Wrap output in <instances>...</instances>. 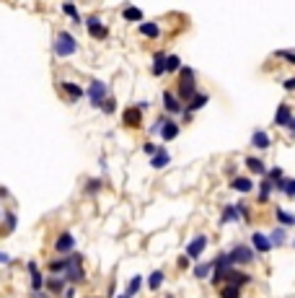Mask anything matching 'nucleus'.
I'll return each instance as SVG.
<instances>
[{
	"instance_id": "f257e3e1",
	"label": "nucleus",
	"mask_w": 295,
	"mask_h": 298,
	"mask_svg": "<svg viewBox=\"0 0 295 298\" xmlns=\"http://www.w3.org/2000/svg\"><path fill=\"white\" fill-rule=\"evenodd\" d=\"M194 94H197V73H194V67L181 65V70H179V86H176V96L187 104Z\"/></svg>"
},
{
	"instance_id": "f03ea898",
	"label": "nucleus",
	"mask_w": 295,
	"mask_h": 298,
	"mask_svg": "<svg viewBox=\"0 0 295 298\" xmlns=\"http://www.w3.org/2000/svg\"><path fill=\"white\" fill-rule=\"evenodd\" d=\"M52 50H55L57 57H73V55L78 52V39H75L70 31H57V34H55Z\"/></svg>"
},
{
	"instance_id": "7ed1b4c3",
	"label": "nucleus",
	"mask_w": 295,
	"mask_h": 298,
	"mask_svg": "<svg viewBox=\"0 0 295 298\" xmlns=\"http://www.w3.org/2000/svg\"><path fill=\"white\" fill-rule=\"evenodd\" d=\"M106 96H109V86H106L104 81L94 78V81L88 83V88H86V99H88V104L94 106V109H101V104L106 101Z\"/></svg>"
},
{
	"instance_id": "20e7f679",
	"label": "nucleus",
	"mask_w": 295,
	"mask_h": 298,
	"mask_svg": "<svg viewBox=\"0 0 295 298\" xmlns=\"http://www.w3.org/2000/svg\"><path fill=\"white\" fill-rule=\"evenodd\" d=\"M62 278L75 285V283H83L86 280V272H83V254H78V251H70V265L65 267L62 272Z\"/></svg>"
},
{
	"instance_id": "39448f33",
	"label": "nucleus",
	"mask_w": 295,
	"mask_h": 298,
	"mask_svg": "<svg viewBox=\"0 0 295 298\" xmlns=\"http://www.w3.org/2000/svg\"><path fill=\"white\" fill-rule=\"evenodd\" d=\"M225 254H228V262H231L233 267H238V265H251V262L257 259L254 246H248V244H236L231 251H225Z\"/></svg>"
},
{
	"instance_id": "423d86ee",
	"label": "nucleus",
	"mask_w": 295,
	"mask_h": 298,
	"mask_svg": "<svg viewBox=\"0 0 295 298\" xmlns=\"http://www.w3.org/2000/svg\"><path fill=\"white\" fill-rule=\"evenodd\" d=\"M207 244H210L207 234H197V236L187 244V257H189V259H199V257H202V251L207 249Z\"/></svg>"
},
{
	"instance_id": "0eeeda50",
	"label": "nucleus",
	"mask_w": 295,
	"mask_h": 298,
	"mask_svg": "<svg viewBox=\"0 0 295 298\" xmlns=\"http://www.w3.org/2000/svg\"><path fill=\"white\" fill-rule=\"evenodd\" d=\"M122 125L130 127V130L143 127V109H140V106H127L124 114H122Z\"/></svg>"
},
{
	"instance_id": "6e6552de",
	"label": "nucleus",
	"mask_w": 295,
	"mask_h": 298,
	"mask_svg": "<svg viewBox=\"0 0 295 298\" xmlns=\"http://www.w3.org/2000/svg\"><path fill=\"white\" fill-rule=\"evenodd\" d=\"M86 29H88V34L94 36V39H106L109 36V29L101 24V18L99 16H86Z\"/></svg>"
},
{
	"instance_id": "1a4fd4ad",
	"label": "nucleus",
	"mask_w": 295,
	"mask_h": 298,
	"mask_svg": "<svg viewBox=\"0 0 295 298\" xmlns=\"http://www.w3.org/2000/svg\"><path fill=\"white\" fill-rule=\"evenodd\" d=\"M161 99H163V109L171 114V117H174V114H181V111H184V101L176 96V91H163Z\"/></svg>"
},
{
	"instance_id": "9d476101",
	"label": "nucleus",
	"mask_w": 295,
	"mask_h": 298,
	"mask_svg": "<svg viewBox=\"0 0 295 298\" xmlns=\"http://www.w3.org/2000/svg\"><path fill=\"white\" fill-rule=\"evenodd\" d=\"M55 251H57V254H70V251H75V239H73L70 231H62L55 239Z\"/></svg>"
},
{
	"instance_id": "9b49d317",
	"label": "nucleus",
	"mask_w": 295,
	"mask_h": 298,
	"mask_svg": "<svg viewBox=\"0 0 295 298\" xmlns=\"http://www.w3.org/2000/svg\"><path fill=\"white\" fill-rule=\"evenodd\" d=\"M225 283H233V285L243 288V285H248V283H254V278H251L248 272H241L238 267H231L228 272H225Z\"/></svg>"
},
{
	"instance_id": "f8f14e48",
	"label": "nucleus",
	"mask_w": 295,
	"mask_h": 298,
	"mask_svg": "<svg viewBox=\"0 0 295 298\" xmlns=\"http://www.w3.org/2000/svg\"><path fill=\"white\" fill-rule=\"evenodd\" d=\"M65 285H67V280L62 278V275H50V278L44 280V290L55 293V295H62L65 293Z\"/></svg>"
},
{
	"instance_id": "ddd939ff",
	"label": "nucleus",
	"mask_w": 295,
	"mask_h": 298,
	"mask_svg": "<svg viewBox=\"0 0 295 298\" xmlns=\"http://www.w3.org/2000/svg\"><path fill=\"white\" fill-rule=\"evenodd\" d=\"M251 246H254V251H257V254H267V251H272L269 234H262V231L251 234Z\"/></svg>"
},
{
	"instance_id": "4468645a",
	"label": "nucleus",
	"mask_w": 295,
	"mask_h": 298,
	"mask_svg": "<svg viewBox=\"0 0 295 298\" xmlns=\"http://www.w3.org/2000/svg\"><path fill=\"white\" fill-rule=\"evenodd\" d=\"M228 223H241V213H238V205L236 202L225 205L223 213H220V226H228Z\"/></svg>"
},
{
	"instance_id": "2eb2a0df",
	"label": "nucleus",
	"mask_w": 295,
	"mask_h": 298,
	"mask_svg": "<svg viewBox=\"0 0 295 298\" xmlns=\"http://www.w3.org/2000/svg\"><path fill=\"white\" fill-rule=\"evenodd\" d=\"M207 101H210V94H199V91H197V94L184 104V111L194 114V111H199V109H205V106H207Z\"/></svg>"
},
{
	"instance_id": "dca6fc26",
	"label": "nucleus",
	"mask_w": 295,
	"mask_h": 298,
	"mask_svg": "<svg viewBox=\"0 0 295 298\" xmlns=\"http://www.w3.org/2000/svg\"><path fill=\"white\" fill-rule=\"evenodd\" d=\"M243 164H246L248 171L257 174V176H264V174H267V164H264V158H259V156H246Z\"/></svg>"
},
{
	"instance_id": "f3484780",
	"label": "nucleus",
	"mask_w": 295,
	"mask_h": 298,
	"mask_svg": "<svg viewBox=\"0 0 295 298\" xmlns=\"http://www.w3.org/2000/svg\"><path fill=\"white\" fill-rule=\"evenodd\" d=\"M60 88H62V94L70 99V101H78V99H83L86 96V91L78 86V83H70V81H62L60 83Z\"/></svg>"
},
{
	"instance_id": "a211bd4d",
	"label": "nucleus",
	"mask_w": 295,
	"mask_h": 298,
	"mask_svg": "<svg viewBox=\"0 0 295 298\" xmlns=\"http://www.w3.org/2000/svg\"><path fill=\"white\" fill-rule=\"evenodd\" d=\"M179 130H181V127L171 120V114H168V117L163 120V127H161V137H163L166 143H168V140H176V137H179Z\"/></svg>"
},
{
	"instance_id": "6ab92c4d",
	"label": "nucleus",
	"mask_w": 295,
	"mask_h": 298,
	"mask_svg": "<svg viewBox=\"0 0 295 298\" xmlns=\"http://www.w3.org/2000/svg\"><path fill=\"white\" fill-rule=\"evenodd\" d=\"M231 190H236V192H241V195H251V192H254V181L248 179V176H236V179L231 181Z\"/></svg>"
},
{
	"instance_id": "aec40b11",
	"label": "nucleus",
	"mask_w": 295,
	"mask_h": 298,
	"mask_svg": "<svg viewBox=\"0 0 295 298\" xmlns=\"http://www.w3.org/2000/svg\"><path fill=\"white\" fill-rule=\"evenodd\" d=\"M290 120H292V109H290V104H280L277 111H275V125H277V127H287Z\"/></svg>"
},
{
	"instance_id": "412c9836",
	"label": "nucleus",
	"mask_w": 295,
	"mask_h": 298,
	"mask_svg": "<svg viewBox=\"0 0 295 298\" xmlns=\"http://www.w3.org/2000/svg\"><path fill=\"white\" fill-rule=\"evenodd\" d=\"M171 164V156H168V151H163V148H158L153 156H150V166L153 169H166Z\"/></svg>"
},
{
	"instance_id": "4be33fe9",
	"label": "nucleus",
	"mask_w": 295,
	"mask_h": 298,
	"mask_svg": "<svg viewBox=\"0 0 295 298\" xmlns=\"http://www.w3.org/2000/svg\"><path fill=\"white\" fill-rule=\"evenodd\" d=\"M67 265H70V254H62L60 259H52V262H47V272H50V275H62Z\"/></svg>"
},
{
	"instance_id": "5701e85b",
	"label": "nucleus",
	"mask_w": 295,
	"mask_h": 298,
	"mask_svg": "<svg viewBox=\"0 0 295 298\" xmlns=\"http://www.w3.org/2000/svg\"><path fill=\"white\" fill-rule=\"evenodd\" d=\"M29 275H31V290H44V278H41V272H39V265L36 262H29Z\"/></svg>"
},
{
	"instance_id": "b1692460",
	"label": "nucleus",
	"mask_w": 295,
	"mask_h": 298,
	"mask_svg": "<svg viewBox=\"0 0 295 298\" xmlns=\"http://www.w3.org/2000/svg\"><path fill=\"white\" fill-rule=\"evenodd\" d=\"M251 145L259 148V151H267V148H272V140H269V135H267L264 130H254V135H251Z\"/></svg>"
},
{
	"instance_id": "393cba45",
	"label": "nucleus",
	"mask_w": 295,
	"mask_h": 298,
	"mask_svg": "<svg viewBox=\"0 0 295 298\" xmlns=\"http://www.w3.org/2000/svg\"><path fill=\"white\" fill-rule=\"evenodd\" d=\"M275 190L282 192V195H287V197H295V179H287V176L277 179L275 181Z\"/></svg>"
},
{
	"instance_id": "a878e982",
	"label": "nucleus",
	"mask_w": 295,
	"mask_h": 298,
	"mask_svg": "<svg viewBox=\"0 0 295 298\" xmlns=\"http://www.w3.org/2000/svg\"><path fill=\"white\" fill-rule=\"evenodd\" d=\"M122 18L124 21H132V24H143V11L138 6H124L122 8Z\"/></svg>"
},
{
	"instance_id": "bb28decb",
	"label": "nucleus",
	"mask_w": 295,
	"mask_h": 298,
	"mask_svg": "<svg viewBox=\"0 0 295 298\" xmlns=\"http://www.w3.org/2000/svg\"><path fill=\"white\" fill-rule=\"evenodd\" d=\"M272 187H275V184H272V179L267 176L264 181H259V195H257V202L259 205H267L269 202V192H272Z\"/></svg>"
},
{
	"instance_id": "cd10ccee",
	"label": "nucleus",
	"mask_w": 295,
	"mask_h": 298,
	"mask_svg": "<svg viewBox=\"0 0 295 298\" xmlns=\"http://www.w3.org/2000/svg\"><path fill=\"white\" fill-rule=\"evenodd\" d=\"M166 52H155L153 55V76H166Z\"/></svg>"
},
{
	"instance_id": "c85d7f7f",
	"label": "nucleus",
	"mask_w": 295,
	"mask_h": 298,
	"mask_svg": "<svg viewBox=\"0 0 295 298\" xmlns=\"http://www.w3.org/2000/svg\"><path fill=\"white\" fill-rule=\"evenodd\" d=\"M140 34L148 36V39H158V36H161V26L153 24V21H143V24H140Z\"/></svg>"
},
{
	"instance_id": "c756f323",
	"label": "nucleus",
	"mask_w": 295,
	"mask_h": 298,
	"mask_svg": "<svg viewBox=\"0 0 295 298\" xmlns=\"http://www.w3.org/2000/svg\"><path fill=\"white\" fill-rule=\"evenodd\" d=\"M269 241H272V246H285V244H287V234H285V226H277V228H272V234H269Z\"/></svg>"
},
{
	"instance_id": "7c9ffc66",
	"label": "nucleus",
	"mask_w": 295,
	"mask_h": 298,
	"mask_svg": "<svg viewBox=\"0 0 295 298\" xmlns=\"http://www.w3.org/2000/svg\"><path fill=\"white\" fill-rule=\"evenodd\" d=\"M163 280H166L163 270H153V272H150V278H148V288H150V290H161Z\"/></svg>"
},
{
	"instance_id": "2f4dec72",
	"label": "nucleus",
	"mask_w": 295,
	"mask_h": 298,
	"mask_svg": "<svg viewBox=\"0 0 295 298\" xmlns=\"http://www.w3.org/2000/svg\"><path fill=\"white\" fill-rule=\"evenodd\" d=\"M220 298H241V288L233 283H223L220 285Z\"/></svg>"
},
{
	"instance_id": "473e14b6",
	"label": "nucleus",
	"mask_w": 295,
	"mask_h": 298,
	"mask_svg": "<svg viewBox=\"0 0 295 298\" xmlns=\"http://www.w3.org/2000/svg\"><path fill=\"white\" fill-rule=\"evenodd\" d=\"M275 218H277V223H280V226H285V228L295 226V215H292V213H287V210H282V208H277V210H275Z\"/></svg>"
},
{
	"instance_id": "72a5a7b5",
	"label": "nucleus",
	"mask_w": 295,
	"mask_h": 298,
	"mask_svg": "<svg viewBox=\"0 0 295 298\" xmlns=\"http://www.w3.org/2000/svg\"><path fill=\"white\" fill-rule=\"evenodd\" d=\"M210 275H213V262H199L194 267V278L197 280H205V278H210Z\"/></svg>"
},
{
	"instance_id": "f704fd0d",
	"label": "nucleus",
	"mask_w": 295,
	"mask_h": 298,
	"mask_svg": "<svg viewBox=\"0 0 295 298\" xmlns=\"http://www.w3.org/2000/svg\"><path fill=\"white\" fill-rule=\"evenodd\" d=\"M62 13L73 21V24H80V13H78V8L73 6V3H67V0H62Z\"/></svg>"
},
{
	"instance_id": "c9c22d12",
	"label": "nucleus",
	"mask_w": 295,
	"mask_h": 298,
	"mask_svg": "<svg viewBox=\"0 0 295 298\" xmlns=\"http://www.w3.org/2000/svg\"><path fill=\"white\" fill-rule=\"evenodd\" d=\"M181 70V57L179 55H168L166 57V73L171 76V73H179Z\"/></svg>"
},
{
	"instance_id": "e433bc0d",
	"label": "nucleus",
	"mask_w": 295,
	"mask_h": 298,
	"mask_svg": "<svg viewBox=\"0 0 295 298\" xmlns=\"http://www.w3.org/2000/svg\"><path fill=\"white\" fill-rule=\"evenodd\" d=\"M16 223H18V218H16V213H6V228H0V234H13L16 231Z\"/></svg>"
},
{
	"instance_id": "4c0bfd02",
	"label": "nucleus",
	"mask_w": 295,
	"mask_h": 298,
	"mask_svg": "<svg viewBox=\"0 0 295 298\" xmlns=\"http://www.w3.org/2000/svg\"><path fill=\"white\" fill-rule=\"evenodd\" d=\"M140 288H143V275H132V280H130V285H127V293L135 295Z\"/></svg>"
},
{
	"instance_id": "58836bf2",
	"label": "nucleus",
	"mask_w": 295,
	"mask_h": 298,
	"mask_svg": "<svg viewBox=\"0 0 295 298\" xmlns=\"http://www.w3.org/2000/svg\"><path fill=\"white\" fill-rule=\"evenodd\" d=\"M275 57H277V60H282V62L295 65V50H277V52H275Z\"/></svg>"
},
{
	"instance_id": "ea45409f",
	"label": "nucleus",
	"mask_w": 295,
	"mask_h": 298,
	"mask_svg": "<svg viewBox=\"0 0 295 298\" xmlns=\"http://www.w3.org/2000/svg\"><path fill=\"white\" fill-rule=\"evenodd\" d=\"M101 187H104V181H101V179H88V184H86V192H88V195H96V192H99Z\"/></svg>"
},
{
	"instance_id": "a19ab883",
	"label": "nucleus",
	"mask_w": 295,
	"mask_h": 298,
	"mask_svg": "<svg viewBox=\"0 0 295 298\" xmlns=\"http://www.w3.org/2000/svg\"><path fill=\"white\" fill-rule=\"evenodd\" d=\"M114 109H117V101H114V99H111V96H106V101L101 104V111L111 114V111H114Z\"/></svg>"
},
{
	"instance_id": "79ce46f5",
	"label": "nucleus",
	"mask_w": 295,
	"mask_h": 298,
	"mask_svg": "<svg viewBox=\"0 0 295 298\" xmlns=\"http://www.w3.org/2000/svg\"><path fill=\"white\" fill-rule=\"evenodd\" d=\"M264 176H269V179H272V184H275V181H277V179H282L285 174H282V169H280V166H275V169H272V171H267Z\"/></svg>"
},
{
	"instance_id": "37998d69",
	"label": "nucleus",
	"mask_w": 295,
	"mask_h": 298,
	"mask_svg": "<svg viewBox=\"0 0 295 298\" xmlns=\"http://www.w3.org/2000/svg\"><path fill=\"white\" fill-rule=\"evenodd\" d=\"M238 205V213H241V220H248V218H251V213H248V208H246V205L243 202H236Z\"/></svg>"
},
{
	"instance_id": "c03bdc74",
	"label": "nucleus",
	"mask_w": 295,
	"mask_h": 298,
	"mask_svg": "<svg viewBox=\"0 0 295 298\" xmlns=\"http://www.w3.org/2000/svg\"><path fill=\"white\" fill-rule=\"evenodd\" d=\"M176 267H179V270H187V267H189V257H187V254L179 257V259H176Z\"/></svg>"
},
{
	"instance_id": "a18cd8bd",
	"label": "nucleus",
	"mask_w": 295,
	"mask_h": 298,
	"mask_svg": "<svg viewBox=\"0 0 295 298\" xmlns=\"http://www.w3.org/2000/svg\"><path fill=\"white\" fill-rule=\"evenodd\" d=\"M143 151H145V156H153V153H155L158 148H155L153 143H143Z\"/></svg>"
},
{
	"instance_id": "49530a36",
	"label": "nucleus",
	"mask_w": 295,
	"mask_h": 298,
	"mask_svg": "<svg viewBox=\"0 0 295 298\" xmlns=\"http://www.w3.org/2000/svg\"><path fill=\"white\" fill-rule=\"evenodd\" d=\"M282 86H285V91H295V78H287Z\"/></svg>"
},
{
	"instance_id": "de8ad7c7",
	"label": "nucleus",
	"mask_w": 295,
	"mask_h": 298,
	"mask_svg": "<svg viewBox=\"0 0 295 298\" xmlns=\"http://www.w3.org/2000/svg\"><path fill=\"white\" fill-rule=\"evenodd\" d=\"M287 132H290V135H292V137H295V117H292V120H290V122H287Z\"/></svg>"
},
{
	"instance_id": "09e8293b",
	"label": "nucleus",
	"mask_w": 295,
	"mask_h": 298,
	"mask_svg": "<svg viewBox=\"0 0 295 298\" xmlns=\"http://www.w3.org/2000/svg\"><path fill=\"white\" fill-rule=\"evenodd\" d=\"M0 262H3V265H8V262H11V257L6 254V251H0Z\"/></svg>"
},
{
	"instance_id": "8fccbe9b",
	"label": "nucleus",
	"mask_w": 295,
	"mask_h": 298,
	"mask_svg": "<svg viewBox=\"0 0 295 298\" xmlns=\"http://www.w3.org/2000/svg\"><path fill=\"white\" fill-rule=\"evenodd\" d=\"M138 106L145 111V109H150V101H145V99H143V101H138Z\"/></svg>"
},
{
	"instance_id": "3c124183",
	"label": "nucleus",
	"mask_w": 295,
	"mask_h": 298,
	"mask_svg": "<svg viewBox=\"0 0 295 298\" xmlns=\"http://www.w3.org/2000/svg\"><path fill=\"white\" fill-rule=\"evenodd\" d=\"M62 295H65V298H73V295H75V288H67V293H62Z\"/></svg>"
},
{
	"instance_id": "603ef678",
	"label": "nucleus",
	"mask_w": 295,
	"mask_h": 298,
	"mask_svg": "<svg viewBox=\"0 0 295 298\" xmlns=\"http://www.w3.org/2000/svg\"><path fill=\"white\" fill-rule=\"evenodd\" d=\"M117 298H132V295H130V293H122V295H117Z\"/></svg>"
},
{
	"instance_id": "864d4df0",
	"label": "nucleus",
	"mask_w": 295,
	"mask_h": 298,
	"mask_svg": "<svg viewBox=\"0 0 295 298\" xmlns=\"http://www.w3.org/2000/svg\"><path fill=\"white\" fill-rule=\"evenodd\" d=\"M67 3H73V0H67Z\"/></svg>"
},
{
	"instance_id": "5fc2aeb1",
	"label": "nucleus",
	"mask_w": 295,
	"mask_h": 298,
	"mask_svg": "<svg viewBox=\"0 0 295 298\" xmlns=\"http://www.w3.org/2000/svg\"><path fill=\"white\" fill-rule=\"evenodd\" d=\"M292 246H295V241H292Z\"/></svg>"
},
{
	"instance_id": "6e6d98bb",
	"label": "nucleus",
	"mask_w": 295,
	"mask_h": 298,
	"mask_svg": "<svg viewBox=\"0 0 295 298\" xmlns=\"http://www.w3.org/2000/svg\"><path fill=\"white\" fill-rule=\"evenodd\" d=\"M0 215H3V213H0Z\"/></svg>"
}]
</instances>
